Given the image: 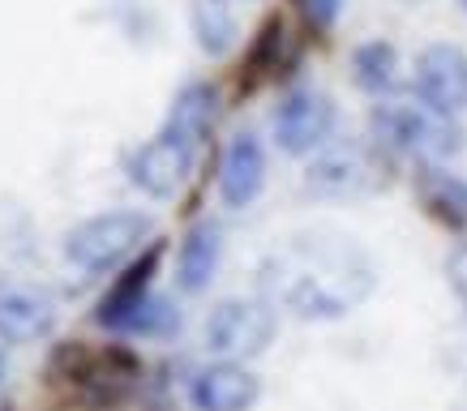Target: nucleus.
I'll return each instance as SVG.
<instances>
[{
    "mask_svg": "<svg viewBox=\"0 0 467 411\" xmlns=\"http://www.w3.org/2000/svg\"><path fill=\"white\" fill-rule=\"evenodd\" d=\"M463 5H467V0H463Z\"/></svg>",
    "mask_w": 467,
    "mask_h": 411,
    "instance_id": "nucleus-24",
    "label": "nucleus"
},
{
    "mask_svg": "<svg viewBox=\"0 0 467 411\" xmlns=\"http://www.w3.org/2000/svg\"><path fill=\"white\" fill-rule=\"evenodd\" d=\"M279 330V317H275V304L266 296L262 300H219L202 326V339L219 360H249V355L266 352L270 339Z\"/></svg>",
    "mask_w": 467,
    "mask_h": 411,
    "instance_id": "nucleus-4",
    "label": "nucleus"
},
{
    "mask_svg": "<svg viewBox=\"0 0 467 411\" xmlns=\"http://www.w3.org/2000/svg\"><path fill=\"white\" fill-rule=\"evenodd\" d=\"M420 198L425 211L451 231H467V180L441 163H420Z\"/></svg>",
    "mask_w": 467,
    "mask_h": 411,
    "instance_id": "nucleus-14",
    "label": "nucleus"
},
{
    "mask_svg": "<svg viewBox=\"0 0 467 411\" xmlns=\"http://www.w3.org/2000/svg\"><path fill=\"white\" fill-rule=\"evenodd\" d=\"M352 69H356V86L368 90V95H386V90H395L399 82V52L395 43H360L352 57Z\"/></svg>",
    "mask_w": 467,
    "mask_h": 411,
    "instance_id": "nucleus-17",
    "label": "nucleus"
},
{
    "mask_svg": "<svg viewBox=\"0 0 467 411\" xmlns=\"http://www.w3.org/2000/svg\"><path fill=\"white\" fill-rule=\"evenodd\" d=\"M0 411H14V407H9V403H5V407H0Z\"/></svg>",
    "mask_w": 467,
    "mask_h": 411,
    "instance_id": "nucleus-22",
    "label": "nucleus"
},
{
    "mask_svg": "<svg viewBox=\"0 0 467 411\" xmlns=\"http://www.w3.org/2000/svg\"><path fill=\"white\" fill-rule=\"evenodd\" d=\"M219 253H223V231H219V223H211V219L193 223L181 241L176 283H181L184 292H206L214 279V270H219Z\"/></svg>",
    "mask_w": 467,
    "mask_h": 411,
    "instance_id": "nucleus-13",
    "label": "nucleus"
},
{
    "mask_svg": "<svg viewBox=\"0 0 467 411\" xmlns=\"http://www.w3.org/2000/svg\"><path fill=\"white\" fill-rule=\"evenodd\" d=\"M155 231L150 214L142 211H108L78 223L65 236V257L86 274H103V270H120L129 257L142 249V241Z\"/></svg>",
    "mask_w": 467,
    "mask_h": 411,
    "instance_id": "nucleus-3",
    "label": "nucleus"
},
{
    "mask_svg": "<svg viewBox=\"0 0 467 411\" xmlns=\"http://www.w3.org/2000/svg\"><path fill=\"white\" fill-rule=\"evenodd\" d=\"M171 326H176V309L163 296H146L142 309L129 317L125 334H168Z\"/></svg>",
    "mask_w": 467,
    "mask_h": 411,
    "instance_id": "nucleus-18",
    "label": "nucleus"
},
{
    "mask_svg": "<svg viewBox=\"0 0 467 411\" xmlns=\"http://www.w3.org/2000/svg\"><path fill=\"white\" fill-rule=\"evenodd\" d=\"M373 138L399 155H411L420 163H446L459 150V128L454 116L433 112L429 103H403V99H386L373 108Z\"/></svg>",
    "mask_w": 467,
    "mask_h": 411,
    "instance_id": "nucleus-2",
    "label": "nucleus"
},
{
    "mask_svg": "<svg viewBox=\"0 0 467 411\" xmlns=\"http://www.w3.org/2000/svg\"><path fill=\"white\" fill-rule=\"evenodd\" d=\"M266 185V150L257 142V133H232V142L219 163V198L232 211L254 206L257 193Z\"/></svg>",
    "mask_w": 467,
    "mask_h": 411,
    "instance_id": "nucleus-9",
    "label": "nucleus"
},
{
    "mask_svg": "<svg viewBox=\"0 0 467 411\" xmlns=\"http://www.w3.org/2000/svg\"><path fill=\"white\" fill-rule=\"evenodd\" d=\"M446 279H451L454 300H459L467 313V244H454L451 249V257H446Z\"/></svg>",
    "mask_w": 467,
    "mask_h": 411,
    "instance_id": "nucleus-19",
    "label": "nucleus"
},
{
    "mask_svg": "<svg viewBox=\"0 0 467 411\" xmlns=\"http://www.w3.org/2000/svg\"><path fill=\"white\" fill-rule=\"evenodd\" d=\"M257 287L275 309H287L300 322H339L373 296L378 270L352 236L300 231L266 253Z\"/></svg>",
    "mask_w": 467,
    "mask_h": 411,
    "instance_id": "nucleus-1",
    "label": "nucleus"
},
{
    "mask_svg": "<svg viewBox=\"0 0 467 411\" xmlns=\"http://www.w3.org/2000/svg\"><path fill=\"white\" fill-rule=\"evenodd\" d=\"M339 9L343 0H300V14H305V22L317 30H330L335 22H339Z\"/></svg>",
    "mask_w": 467,
    "mask_h": 411,
    "instance_id": "nucleus-20",
    "label": "nucleus"
},
{
    "mask_svg": "<svg viewBox=\"0 0 467 411\" xmlns=\"http://www.w3.org/2000/svg\"><path fill=\"white\" fill-rule=\"evenodd\" d=\"M382 180H386L382 159L360 142H335V146L326 142L305 168V189L313 198H330V201L368 198L373 189H382Z\"/></svg>",
    "mask_w": 467,
    "mask_h": 411,
    "instance_id": "nucleus-5",
    "label": "nucleus"
},
{
    "mask_svg": "<svg viewBox=\"0 0 467 411\" xmlns=\"http://www.w3.org/2000/svg\"><path fill=\"white\" fill-rule=\"evenodd\" d=\"M416 99L429 103L441 116L467 112V57L454 43H429L425 52L416 57Z\"/></svg>",
    "mask_w": 467,
    "mask_h": 411,
    "instance_id": "nucleus-8",
    "label": "nucleus"
},
{
    "mask_svg": "<svg viewBox=\"0 0 467 411\" xmlns=\"http://www.w3.org/2000/svg\"><path fill=\"white\" fill-rule=\"evenodd\" d=\"M330 133H335V103L313 86L287 90L284 103L275 108V142L284 155H317L330 142Z\"/></svg>",
    "mask_w": 467,
    "mask_h": 411,
    "instance_id": "nucleus-7",
    "label": "nucleus"
},
{
    "mask_svg": "<svg viewBox=\"0 0 467 411\" xmlns=\"http://www.w3.org/2000/svg\"><path fill=\"white\" fill-rule=\"evenodd\" d=\"M159 270V244H150L146 249V257H138V262H129L125 274L112 283V292L99 300V313H95V322L108 330H125L129 317L142 309V300L150 296V279H155Z\"/></svg>",
    "mask_w": 467,
    "mask_h": 411,
    "instance_id": "nucleus-12",
    "label": "nucleus"
},
{
    "mask_svg": "<svg viewBox=\"0 0 467 411\" xmlns=\"http://www.w3.org/2000/svg\"><path fill=\"white\" fill-rule=\"evenodd\" d=\"M236 5H249V0H236Z\"/></svg>",
    "mask_w": 467,
    "mask_h": 411,
    "instance_id": "nucleus-23",
    "label": "nucleus"
},
{
    "mask_svg": "<svg viewBox=\"0 0 467 411\" xmlns=\"http://www.w3.org/2000/svg\"><path fill=\"white\" fill-rule=\"evenodd\" d=\"M57 330V304L30 287H0V343H39Z\"/></svg>",
    "mask_w": 467,
    "mask_h": 411,
    "instance_id": "nucleus-11",
    "label": "nucleus"
},
{
    "mask_svg": "<svg viewBox=\"0 0 467 411\" xmlns=\"http://www.w3.org/2000/svg\"><path fill=\"white\" fill-rule=\"evenodd\" d=\"M214 112H219V95H214L211 82H189L181 86V95L171 99V112H168V125L193 142H206V133L214 125Z\"/></svg>",
    "mask_w": 467,
    "mask_h": 411,
    "instance_id": "nucleus-16",
    "label": "nucleus"
},
{
    "mask_svg": "<svg viewBox=\"0 0 467 411\" xmlns=\"http://www.w3.org/2000/svg\"><path fill=\"white\" fill-rule=\"evenodd\" d=\"M198 146L202 142H193V138L176 133L171 125H163L150 142H142L133 150V159H129V180L142 189L146 198H159V201L176 198L184 189V180H189V171H193Z\"/></svg>",
    "mask_w": 467,
    "mask_h": 411,
    "instance_id": "nucleus-6",
    "label": "nucleus"
},
{
    "mask_svg": "<svg viewBox=\"0 0 467 411\" xmlns=\"http://www.w3.org/2000/svg\"><path fill=\"white\" fill-rule=\"evenodd\" d=\"M193 407L198 411H249L262 395V382L241 360H219L193 377Z\"/></svg>",
    "mask_w": 467,
    "mask_h": 411,
    "instance_id": "nucleus-10",
    "label": "nucleus"
},
{
    "mask_svg": "<svg viewBox=\"0 0 467 411\" xmlns=\"http://www.w3.org/2000/svg\"><path fill=\"white\" fill-rule=\"evenodd\" d=\"M189 22H193V39L206 57H227L241 35V5L236 0H193Z\"/></svg>",
    "mask_w": 467,
    "mask_h": 411,
    "instance_id": "nucleus-15",
    "label": "nucleus"
},
{
    "mask_svg": "<svg viewBox=\"0 0 467 411\" xmlns=\"http://www.w3.org/2000/svg\"><path fill=\"white\" fill-rule=\"evenodd\" d=\"M5 377H9V360H5V347H0V385H5Z\"/></svg>",
    "mask_w": 467,
    "mask_h": 411,
    "instance_id": "nucleus-21",
    "label": "nucleus"
}]
</instances>
